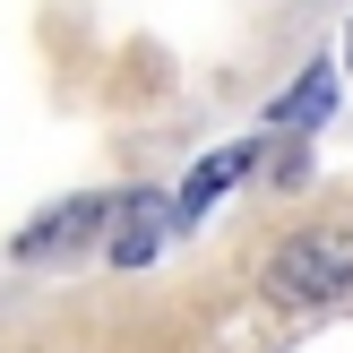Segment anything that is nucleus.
<instances>
[{"label": "nucleus", "mask_w": 353, "mask_h": 353, "mask_svg": "<svg viewBox=\"0 0 353 353\" xmlns=\"http://www.w3.org/2000/svg\"><path fill=\"white\" fill-rule=\"evenodd\" d=\"M268 293L293 302V310L345 302V293H353V233H345V224H310V233H293L285 250L268 259Z\"/></svg>", "instance_id": "nucleus-1"}, {"label": "nucleus", "mask_w": 353, "mask_h": 353, "mask_svg": "<svg viewBox=\"0 0 353 353\" xmlns=\"http://www.w3.org/2000/svg\"><path fill=\"white\" fill-rule=\"evenodd\" d=\"M103 216H112V199H61L43 224H26L9 250H17V259H69L78 241H95V233H103Z\"/></svg>", "instance_id": "nucleus-2"}, {"label": "nucleus", "mask_w": 353, "mask_h": 353, "mask_svg": "<svg viewBox=\"0 0 353 353\" xmlns=\"http://www.w3.org/2000/svg\"><path fill=\"white\" fill-rule=\"evenodd\" d=\"M155 241H164V199L155 190H130L121 199V224H112V268H147Z\"/></svg>", "instance_id": "nucleus-3"}, {"label": "nucleus", "mask_w": 353, "mask_h": 353, "mask_svg": "<svg viewBox=\"0 0 353 353\" xmlns=\"http://www.w3.org/2000/svg\"><path fill=\"white\" fill-rule=\"evenodd\" d=\"M250 155H259V147H224V155H207V164L190 172V181H181V199H172V216H181V224H199L207 207H216L224 190H233L241 172H250Z\"/></svg>", "instance_id": "nucleus-4"}, {"label": "nucleus", "mask_w": 353, "mask_h": 353, "mask_svg": "<svg viewBox=\"0 0 353 353\" xmlns=\"http://www.w3.org/2000/svg\"><path fill=\"white\" fill-rule=\"evenodd\" d=\"M327 86H336V69H310L293 95H276V103H268V130H310V121L327 112Z\"/></svg>", "instance_id": "nucleus-5"}]
</instances>
